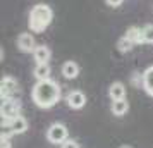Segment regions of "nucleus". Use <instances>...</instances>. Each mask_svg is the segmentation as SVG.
<instances>
[{
    "label": "nucleus",
    "mask_w": 153,
    "mask_h": 148,
    "mask_svg": "<svg viewBox=\"0 0 153 148\" xmlns=\"http://www.w3.org/2000/svg\"><path fill=\"white\" fill-rule=\"evenodd\" d=\"M62 90L60 85L53 79H45V81H36V85L31 90V98L36 107L40 109H52L60 102Z\"/></svg>",
    "instance_id": "1"
},
{
    "label": "nucleus",
    "mask_w": 153,
    "mask_h": 148,
    "mask_svg": "<svg viewBox=\"0 0 153 148\" xmlns=\"http://www.w3.org/2000/svg\"><path fill=\"white\" fill-rule=\"evenodd\" d=\"M53 21V10L47 4H36L28 16V26L31 33H43Z\"/></svg>",
    "instance_id": "2"
},
{
    "label": "nucleus",
    "mask_w": 153,
    "mask_h": 148,
    "mask_svg": "<svg viewBox=\"0 0 153 148\" xmlns=\"http://www.w3.org/2000/svg\"><path fill=\"white\" fill-rule=\"evenodd\" d=\"M21 102L16 98H7L2 100V105H0V115L4 124H9L12 119H16L17 115H21Z\"/></svg>",
    "instance_id": "3"
},
{
    "label": "nucleus",
    "mask_w": 153,
    "mask_h": 148,
    "mask_svg": "<svg viewBox=\"0 0 153 148\" xmlns=\"http://www.w3.org/2000/svg\"><path fill=\"white\" fill-rule=\"evenodd\" d=\"M47 140L52 145H62L64 141L69 140V129L62 122H53L52 126L47 129Z\"/></svg>",
    "instance_id": "4"
},
{
    "label": "nucleus",
    "mask_w": 153,
    "mask_h": 148,
    "mask_svg": "<svg viewBox=\"0 0 153 148\" xmlns=\"http://www.w3.org/2000/svg\"><path fill=\"white\" fill-rule=\"evenodd\" d=\"M19 91H21L19 83H17L12 76L2 78V81H0V97H2V100L16 98V95H17Z\"/></svg>",
    "instance_id": "5"
},
{
    "label": "nucleus",
    "mask_w": 153,
    "mask_h": 148,
    "mask_svg": "<svg viewBox=\"0 0 153 148\" xmlns=\"http://www.w3.org/2000/svg\"><path fill=\"white\" fill-rule=\"evenodd\" d=\"M65 102H67V107L72 109V110H79L86 105V95H84L81 90H72V91L67 93L65 97Z\"/></svg>",
    "instance_id": "6"
},
{
    "label": "nucleus",
    "mask_w": 153,
    "mask_h": 148,
    "mask_svg": "<svg viewBox=\"0 0 153 148\" xmlns=\"http://www.w3.org/2000/svg\"><path fill=\"white\" fill-rule=\"evenodd\" d=\"M17 48L21 50L22 54H33L36 48L35 38L31 33H21L17 36Z\"/></svg>",
    "instance_id": "7"
},
{
    "label": "nucleus",
    "mask_w": 153,
    "mask_h": 148,
    "mask_svg": "<svg viewBox=\"0 0 153 148\" xmlns=\"http://www.w3.org/2000/svg\"><path fill=\"white\" fill-rule=\"evenodd\" d=\"M50 57H52V52L47 45H38L33 52V59L36 60V64H48Z\"/></svg>",
    "instance_id": "8"
},
{
    "label": "nucleus",
    "mask_w": 153,
    "mask_h": 148,
    "mask_svg": "<svg viewBox=\"0 0 153 148\" xmlns=\"http://www.w3.org/2000/svg\"><path fill=\"white\" fill-rule=\"evenodd\" d=\"M9 126H10V129L14 131V134H24L26 131H28L29 122H28V119H26V117L17 115L16 119H12L10 122H9Z\"/></svg>",
    "instance_id": "9"
},
{
    "label": "nucleus",
    "mask_w": 153,
    "mask_h": 148,
    "mask_svg": "<svg viewBox=\"0 0 153 148\" xmlns=\"http://www.w3.org/2000/svg\"><path fill=\"white\" fill-rule=\"evenodd\" d=\"M108 97L110 100H122L126 98V86L124 83H120V81H115V83H112L110 88H108Z\"/></svg>",
    "instance_id": "10"
},
{
    "label": "nucleus",
    "mask_w": 153,
    "mask_h": 148,
    "mask_svg": "<svg viewBox=\"0 0 153 148\" xmlns=\"http://www.w3.org/2000/svg\"><path fill=\"white\" fill-rule=\"evenodd\" d=\"M62 76L65 79H76L79 76V65L74 60H67L62 65Z\"/></svg>",
    "instance_id": "11"
},
{
    "label": "nucleus",
    "mask_w": 153,
    "mask_h": 148,
    "mask_svg": "<svg viewBox=\"0 0 153 148\" xmlns=\"http://www.w3.org/2000/svg\"><path fill=\"white\" fill-rule=\"evenodd\" d=\"M110 110L114 115H117V117H122V115H126L127 114V110H129V102L126 98L122 100H114L110 105Z\"/></svg>",
    "instance_id": "12"
},
{
    "label": "nucleus",
    "mask_w": 153,
    "mask_h": 148,
    "mask_svg": "<svg viewBox=\"0 0 153 148\" xmlns=\"http://www.w3.org/2000/svg\"><path fill=\"white\" fill-rule=\"evenodd\" d=\"M150 97H153V65L143 71V86H141Z\"/></svg>",
    "instance_id": "13"
},
{
    "label": "nucleus",
    "mask_w": 153,
    "mask_h": 148,
    "mask_svg": "<svg viewBox=\"0 0 153 148\" xmlns=\"http://www.w3.org/2000/svg\"><path fill=\"white\" fill-rule=\"evenodd\" d=\"M50 65L48 64H36L35 69H33V76L36 78V81H45L50 79Z\"/></svg>",
    "instance_id": "14"
},
{
    "label": "nucleus",
    "mask_w": 153,
    "mask_h": 148,
    "mask_svg": "<svg viewBox=\"0 0 153 148\" xmlns=\"http://www.w3.org/2000/svg\"><path fill=\"white\" fill-rule=\"evenodd\" d=\"M124 36L127 38V40H131L134 45H138V43H141V28L131 26V28H127V31H126Z\"/></svg>",
    "instance_id": "15"
},
{
    "label": "nucleus",
    "mask_w": 153,
    "mask_h": 148,
    "mask_svg": "<svg viewBox=\"0 0 153 148\" xmlns=\"http://www.w3.org/2000/svg\"><path fill=\"white\" fill-rule=\"evenodd\" d=\"M141 43H153V24L141 28Z\"/></svg>",
    "instance_id": "16"
},
{
    "label": "nucleus",
    "mask_w": 153,
    "mask_h": 148,
    "mask_svg": "<svg viewBox=\"0 0 153 148\" xmlns=\"http://www.w3.org/2000/svg\"><path fill=\"white\" fill-rule=\"evenodd\" d=\"M132 47H134V43L131 42V40H127L126 36H122L120 40L117 42V48L119 52H122V54H127V52H131Z\"/></svg>",
    "instance_id": "17"
},
{
    "label": "nucleus",
    "mask_w": 153,
    "mask_h": 148,
    "mask_svg": "<svg viewBox=\"0 0 153 148\" xmlns=\"http://www.w3.org/2000/svg\"><path fill=\"white\" fill-rule=\"evenodd\" d=\"M60 148H81V147H79V143H77L76 140H67V141H64L62 143V147Z\"/></svg>",
    "instance_id": "18"
},
{
    "label": "nucleus",
    "mask_w": 153,
    "mask_h": 148,
    "mask_svg": "<svg viewBox=\"0 0 153 148\" xmlns=\"http://www.w3.org/2000/svg\"><path fill=\"white\" fill-rule=\"evenodd\" d=\"M0 148H12L10 140H9V138H5V136H0Z\"/></svg>",
    "instance_id": "19"
},
{
    "label": "nucleus",
    "mask_w": 153,
    "mask_h": 148,
    "mask_svg": "<svg viewBox=\"0 0 153 148\" xmlns=\"http://www.w3.org/2000/svg\"><path fill=\"white\" fill-rule=\"evenodd\" d=\"M105 2H107V5H110V7H119V5H122L124 0H105Z\"/></svg>",
    "instance_id": "20"
},
{
    "label": "nucleus",
    "mask_w": 153,
    "mask_h": 148,
    "mask_svg": "<svg viewBox=\"0 0 153 148\" xmlns=\"http://www.w3.org/2000/svg\"><path fill=\"white\" fill-rule=\"evenodd\" d=\"M119 148H132L131 145H122V147H119Z\"/></svg>",
    "instance_id": "21"
}]
</instances>
